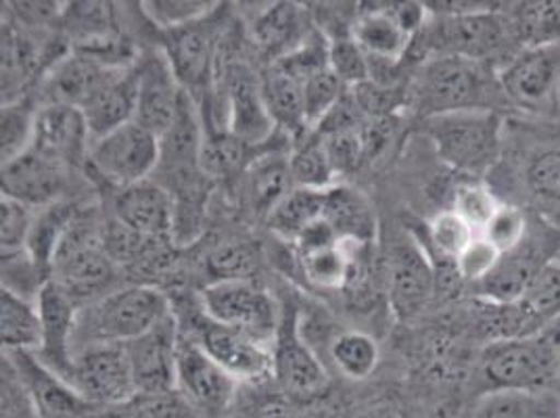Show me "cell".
Masks as SVG:
<instances>
[{
	"instance_id": "1",
	"label": "cell",
	"mask_w": 560,
	"mask_h": 418,
	"mask_svg": "<svg viewBox=\"0 0 560 418\" xmlns=\"http://www.w3.org/2000/svg\"><path fill=\"white\" fill-rule=\"evenodd\" d=\"M412 103L420 116L458 112H498L511 107L498 71L488 63L452 55H438L422 63L412 84Z\"/></svg>"
},
{
	"instance_id": "2",
	"label": "cell",
	"mask_w": 560,
	"mask_h": 418,
	"mask_svg": "<svg viewBox=\"0 0 560 418\" xmlns=\"http://www.w3.org/2000/svg\"><path fill=\"white\" fill-rule=\"evenodd\" d=\"M479 376L490 392L539 394L560 379V316L536 333L490 341L479 356Z\"/></svg>"
},
{
	"instance_id": "3",
	"label": "cell",
	"mask_w": 560,
	"mask_h": 418,
	"mask_svg": "<svg viewBox=\"0 0 560 418\" xmlns=\"http://www.w3.org/2000/svg\"><path fill=\"white\" fill-rule=\"evenodd\" d=\"M170 312L164 291L151 285H130L80 307L73 344H82V348L126 346L162 323Z\"/></svg>"
},
{
	"instance_id": "4",
	"label": "cell",
	"mask_w": 560,
	"mask_h": 418,
	"mask_svg": "<svg viewBox=\"0 0 560 418\" xmlns=\"http://www.w3.org/2000/svg\"><path fill=\"white\" fill-rule=\"evenodd\" d=\"M424 132L452 170L483 176L495 167L504 147V117L498 112H458L427 117Z\"/></svg>"
},
{
	"instance_id": "5",
	"label": "cell",
	"mask_w": 560,
	"mask_h": 418,
	"mask_svg": "<svg viewBox=\"0 0 560 418\" xmlns=\"http://www.w3.org/2000/svg\"><path fill=\"white\" fill-rule=\"evenodd\" d=\"M424 47L435 53L433 57L452 55L491 68L495 59H506L509 63L516 55L511 47L518 43L511 20L493 7L475 13L442 15L438 24L424 32Z\"/></svg>"
},
{
	"instance_id": "6",
	"label": "cell",
	"mask_w": 560,
	"mask_h": 418,
	"mask_svg": "<svg viewBox=\"0 0 560 418\" xmlns=\"http://www.w3.org/2000/svg\"><path fill=\"white\" fill-rule=\"evenodd\" d=\"M162 162V139L137 119L91 142L89 165L103 183L126 188L151 181Z\"/></svg>"
},
{
	"instance_id": "7",
	"label": "cell",
	"mask_w": 560,
	"mask_h": 418,
	"mask_svg": "<svg viewBox=\"0 0 560 418\" xmlns=\"http://www.w3.org/2000/svg\"><path fill=\"white\" fill-rule=\"evenodd\" d=\"M201 310L213 323L264 344L277 339L282 321L277 300L254 280H213L201 291Z\"/></svg>"
},
{
	"instance_id": "8",
	"label": "cell",
	"mask_w": 560,
	"mask_h": 418,
	"mask_svg": "<svg viewBox=\"0 0 560 418\" xmlns=\"http://www.w3.org/2000/svg\"><path fill=\"white\" fill-rule=\"evenodd\" d=\"M116 268L101 234L91 233L75 222L52 259L50 280L73 302L93 303L107 295L105 291L116 280Z\"/></svg>"
},
{
	"instance_id": "9",
	"label": "cell",
	"mask_w": 560,
	"mask_h": 418,
	"mask_svg": "<svg viewBox=\"0 0 560 418\" xmlns=\"http://www.w3.org/2000/svg\"><path fill=\"white\" fill-rule=\"evenodd\" d=\"M70 385L94 408H116L137 392L124 346H89L73 353Z\"/></svg>"
},
{
	"instance_id": "10",
	"label": "cell",
	"mask_w": 560,
	"mask_h": 418,
	"mask_svg": "<svg viewBox=\"0 0 560 418\" xmlns=\"http://www.w3.org/2000/svg\"><path fill=\"white\" fill-rule=\"evenodd\" d=\"M238 381H234L192 337L180 335L176 358V394L190 413L220 418L233 406Z\"/></svg>"
},
{
	"instance_id": "11",
	"label": "cell",
	"mask_w": 560,
	"mask_h": 418,
	"mask_svg": "<svg viewBox=\"0 0 560 418\" xmlns=\"http://www.w3.org/2000/svg\"><path fill=\"white\" fill-rule=\"evenodd\" d=\"M275 351V372L280 392L293 402H314L327 394L328 374L316 353L305 344L295 312L282 310Z\"/></svg>"
},
{
	"instance_id": "12",
	"label": "cell",
	"mask_w": 560,
	"mask_h": 418,
	"mask_svg": "<svg viewBox=\"0 0 560 418\" xmlns=\"http://www.w3.org/2000/svg\"><path fill=\"white\" fill-rule=\"evenodd\" d=\"M498 80L511 107L532 112L550 107L560 84V43L521 48L498 70Z\"/></svg>"
},
{
	"instance_id": "13",
	"label": "cell",
	"mask_w": 560,
	"mask_h": 418,
	"mask_svg": "<svg viewBox=\"0 0 560 418\" xmlns=\"http://www.w3.org/2000/svg\"><path fill=\"white\" fill-rule=\"evenodd\" d=\"M192 337L238 383H261L275 372V351L256 337L231 326L218 325L206 314L195 323Z\"/></svg>"
},
{
	"instance_id": "14",
	"label": "cell",
	"mask_w": 560,
	"mask_h": 418,
	"mask_svg": "<svg viewBox=\"0 0 560 418\" xmlns=\"http://www.w3.org/2000/svg\"><path fill=\"white\" fill-rule=\"evenodd\" d=\"M224 96H226V130L249 147L272 139L277 124L268 112L261 78L245 61L224 66Z\"/></svg>"
},
{
	"instance_id": "15",
	"label": "cell",
	"mask_w": 560,
	"mask_h": 418,
	"mask_svg": "<svg viewBox=\"0 0 560 418\" xmlns=\"http://www.w3.org/2000/svg\"><path fill=\"white\" fill-rule=\"evenodd\" d=\"M178 344V321L170 312L149 333L124 346L140 395L176 394Z\"/></svg>"
},
{
	"instance_id": "16",
	"label": "cell",
	"mask_w": 560,
	"mask_h": 418,
	"mask_svg": "<svg viewBox=\"0 0 560 418\" xmlns=\"http://www.w3.org/2000/svg\"><path fill=\"white\" fill-rule=\"evenodd\" d=\"M218 11L220 7L201 22L164 32L165 59L185 93L206 91L215 73L220 32L213 15Z\"/></svg>"
},
{
	"instance_id": "17",
	"label": "cell",
	"mask_w": 560,
	"mask_h": 418,
	"mask_svg": "<svg viewBox=\"0 0 560 418\" xmlns=\"http://www.w3.org/2000/svg\"><path fill=\"white\" fill-rule=\"evenodd\" d=\"M7 356L36 418H89L98 410L63 376L50 371L34 351H13Z\"/></svg>"
},
{
	"instance_id": "18",
	"label": "cell",
	"mask_w": 560,
	"mask_h": 418,
	"mask_svg": "<svg viewBox=\"0 0 560 418\" xmlns=\"http://www.w3.org/2000/svg\"><path fill=\"white\" fill-rule=\"evenodd\" d=\"M438 272L415 239L399 241L389 259V305L399 321H412L440 289Z\"/></svg>"
},
{
	"instance_id": "19",
	"label": "cell",
	"mask_w": 560,
	"mask_h": 418,
	"mask_svg": "<svg viewBox=\"0 0 560 418\" xmlns=\"http://www.w3.org/2000/svg\"><path fill=\"white\" fill-rule=\"evenodd\" d=\"M91 130L86 117L71 105L45 103L36 114L34 149L55 162L75 167L89 162Z\"/></svg>"
},
{
	"instance_id": "20",
	"label": "cell",
	"mask_w": 560,
	"mask_h": 418,
	"mask_svg": "<svg viewBox=\"0 0 560 418\" xmlns=\"http://www.w3.org/2000/svg\"><path fill=\"white\" fill-rule=\"evenodd\" d=\"M137 76L139 94L135 119L162 139L178 117L185 91L170 68L164 53L140 61Z\"/></svg>"
},
{
	"instance_id": "21",
	"label": "cell",
	"mask_w": 560,
	"mask_h": 418,
	"mask_svg": "<svg viewBox=\"0 0 560 418\" xmlns=\"http://www.w3.org/2000/svg\"><path fill=\"white\" fill-rule=\"evenodd\" d=\"M68 170V165L50 160L32 147L13 162L2 163V195L32 209L47 208L59 201Z\"/></svg>"
},
{
	"instance_id": "22",
	"label": "cell",
	"mask_w": 560,
	"mask_h": 418,
	"mask_svg": "<svg viewBox=\"0 0 560 418\" xmlns=\"http://www.w3.org/2000/svg\"><path fill=\"white\" fill-rule=\"evenodd\" d=\"M114 218L135 233L174 241L176 199L164 185L144 181L119 188L114 201Z\"/></svg>"
},
{
	"instance_id": "23",
	"label": "cell",
	"mask_w": 560,
	"mask_h": 418,
	"mask_svg": "<svg viewBox=\"0 0 560 418\" xmlns=\"http://www.w3.org/2000/svg\"><path fill=\"white\" fill-rule=\"evenodd\" d=\"M38 307L43 316V348L36 356L70 383L73 364V330L78 321V303L70 295L48 280L38 295Z\"/></svg>"
},
{
	"instance_id": "24",
	"label": "cell",
	"mask_w": 560,
	"mask_h": 418,
	"mask_svg": "<svg viewBox=\"0 0 560 418\" xmlns=\"http://www.w3.org/2000/svg\"><path fill=\"white\" fill-rule=\"evenodd\" d=\"M548 264L544 249L525 239L516 249L502 254L488 279L475 285L477 298L491 303H518L529 291L537 272Z\"/></svg>"
},
{
	"instance_id": "25",
	"label": "cell",
	"mask_w": 560,
	"mask_h": 418,
	"mask_svg": "<svg viewBox=\"0 0 560 418\" xmlns=\"http://www.w3.org/2000/svg\"><path fill=\"white\" fill-rule=\"evenodd\" d=\"M124 68H109L80 53L61 57L47 76L48 103L82 109Z\"/></svg>"
},
{
	"instance_id": "26",
	"label": "cell",
	"mask_w": 560,
	"mask_h": 418,
	"mask_svg": "<svg viewBox=\"0 0 560 418\" xmlns=\"http://www.w3.org/2000/svg\"><path fill=\"white\" fill-rule=\"evenodd\" d=\"M137 94H139L137 68L130 66L116 71V76L80 109L86 117L93 140L135 119Z\"/></svg>"
},
{
	"instance_id": "27",
	"label": "cell",
	"mask_w": 560,
	"mask_h": 418,
	"mask_svg": "<svg viewBox=\"0 0 560 418\" xmlns=\"http://www.w3.org/2000/svg\"><path fill=\"white\" fill-rule=\"evenodd\" d=\"M351 38L369 59L396 63L410 48L412 36L397 22L392 9H376L360 15L351 27Z\"/></svg>"
},
{
	"instance_id": "28",
	"label": "cell",
	"mask_w": 560,
	"mask_h": 418,
	"mask_svg": "<svg viewBox=\"0 0 560 418\" xmlns=\"http://www.w3.org/2000/svg\"><path fill=\"white\" fill-rule=\"evenodd\" d=\"M327 193L300 186L289 190L266 216L270 231L289 243H295L310 227L325 218Z\"/></svg>"
},
{
	"instance_id": "29",
	"label": "cell",
	"mask_w": 560,
	"mask_h": 418,
	"mask_svg": "<svg viewBox=\"0 0 560 418\" xmlns=\"http://www.w3.org/2000/svg\"><path fill=\"white\" fill-rule=\"evenodd\" d=\"M0 335L2 349L13 351H38L43 348V316L38 302L20 298L7 289L0 295Z\"/></svg>"
},
{
	"instance_id": "30",
	"label": "cell",
	"mask_w": 560,
	"mask_h": 418,
	"mask_svg": "<svg viewBox=\"0 0 560 418\" xmlns=\"http://www.w3.org/2000/svg\"><path fill=\"white\" fill-rule=\"evenodd\" d=\"M364 245H366L364 241L346 236V239H339L335 245L300 254L305 279L320 289L343 287L351 279L360 257V249Z\"/></svg>"
},
{
	"instance_id": "31",
	"label": "cell",
	"mask_w": 560,
	"mask_h": 418,
	"mask_svg": "<svg viewBox=\"0 0 560 418\" xmlns=\"http://www.w3.org/2000/svg\"><path fill=\"white\" fill-rule=\"evenodd\" d=\"M261 89L275 124L289 132H304L307 128L304 82L272 66L261 76Z\"/></svg>"
},
{
	"instance_id": "32",
	"label": "cell",
	"mask_w": 560,
	"mask_h": 418,
	"mask_svg": "<svg viewBox=\"0 0 560 418\" xmlns=\"http://www.w3.org/2000/svg\"><path fill=\"white\" fill-rule=\"evenodd\" d=\"M75 224V211L70 204L55 201L47 208L36 209L32 231L27 239V254L50 277V266L57 256L63 239L68 236L71 227Z\"/></svg>"
},
{
	"instance_id": "33",
	"label": "cell",
	"mask_w": 560,
	"mask_h": 418,
	"mask_svg": "<svg viewBox=\"0 0 560 418\" xmlns=\"http://www.w3.org/2000/svg\"><path fill=\"white\" fill-rule=\"evenodd\" d=\"M304 32V11L293 2H279L268 7L254 22V40L280 57L304 45L300 43Z\"/></svg>"
},
{
	"instance_id": "34",
	"label": "cell",
	"mask_w": 560,
	"mask_h": 418,
	"mask_svg": "<svg viewBox=\"0 0 560 418\" xmlns=\"http://www.w3.org/2000/svg\"><path fill=\"white\" fill-rule=\"evenodd\" d=\"M325 218L341 239L350 236L369 243V239L373 236L374 222L371 209L366 201L350 188H328Z\"/></svg>"
},
{
	"instance_id": "35",
	"label": "cell",
	"mask_w": 560,
	"mask_h": 418,
	"mask_svg": "<svg viewBox=\"0 0 560 418\" xmlns=\"http://www.w3.org/2000/svg\"><path fill=\"white\" fill-rule=\"evenodd\" d=\"M289 170L293 185L314 190L332 188L335 176H339L328 158L323 137H307L300 147H295L293 153L289 155Z\"/></svg>"
},
{
	"instance_id": "36",
	"label": "cell",
	"mask_w": 560,
	"mask_h": 418,
	"mask_svg": "<svg viewBox=\"0 0 560 418\" xmlns=\"http://www.w3.org/2000/svg\"><path fill=\"white\" fill-rule=\"evenodd\" d=\"M330 358L346 379L364 381L376 371L381 351L371 335L346 330L330 344Z\"/></svg>"
},
{
	"instance_id": "37",
	"label": "cell",
	"mask_w": 560,
	"mask_h": 418,
	"mask_svg": "<svg viewBox=\"0 0 560 418\" xmlns=\"http://www.w3.org/2000/svg\"><path fill=\"white\" fill-rule=\"evenodd\" d=\"M249 158V144L236 139L233 132L206 130L201 144V172L208 178H231L236 176Z\"/></svg>"
},
{
	"instance_id": "38",
	"label": "cell",
	"mask_w": 560,
	"mask_h": 418,
	"mask_svg": "<svg viewBox=\"0 0 560 418\" xmlns=\"http://www.w3.org/2000/svg\"><path fill=\"white\" fill-rule=\"evenodd\" d=\"M36 114H38V107H34L25 96H20L18 101H11V103H2V114H0L2 163L13 162L15 158L24 155L27 149H32Z\"/></svg>"
},
{
	"instance_id": "39",
	"label": "cell",
	"mask_w": 560,
	"mask_h": 418,
	"mask_svg": "<svg viewBox=\"0 0 560 418\" xmlns=\"http://www.w3.org/2000/svg\"><path fill=\"white\" fill-rule=\"evenodd\" d=\"M293 178L289 170V160H282L279 155H266L259 158L252 165L249 174V193L254 199V206L266 216L279 204L280 199L293 190Z\"/></svg>"
},
{
	"instance_id": "40",
	"label": "cell",
	"mask_w": 560,
	"mask_h": 418,
	"mask_svg": "<svg viewBox=\"0 0 560 418\" xmlns=\"http://www.w3.org/2000/svg\"><path fill=\"white\" fill-rule=\"evenodd\" d=\"M523 181L539 204L560 208V147H541L532 153Z\"/></svg>"
},
{
	"instance_id": "41",
	"label": "cell",
	"mask_w": 560,
	"mask_h": 418,
	"mask_svg": "<svg viewBox=\"0 0 560 418\" xmlns=\"http://www.w3.org/2000/svg\"><path fill=\"white\" fill-rule=\"evenodd\" d=\"M523 310L537 326L548 325L560 316V262H548L521 300Z\"/></svg>"
},
{
	"instance_id": "42",
	"label": "cell",
	"mask_w": 560,
	"mask_h": 418,
	"mask_svg": "<svg viewBox=\"0 0 560 418\" xmlns=\"http://www.w3.org/2000/svg\"><path fill=\"white\" fill-rule=\"evenodd\" d=\"M140 7L151 24L170 32L206 20L220 4L208 0H147Z\"/></svg>"
},
{
	"instance_id": "43",
	"label": "cell",
	"mask_w": 560,
	"mask_h": 418,
	"mask_svg": "<svg viewBox=\"0 0 560 418\" xmlns=\"http://www.w3.org/2000/svg\"><path fill=\"white\" fill-rule=\"evenodd\" d=\"M50 277L34 262V257L24 252L2 254V289L38 302V295Z\"/></svg>"
},
{
	"instance_id": "44",
	"label": "cell",
	"mask_w": 560,
	"mask_h": 418,
	"mask_svg": "<svg viewBox=\"0 0 560 418\" xmlns=\"http://www.w3.org/2000/svg\"><path fill=\"white\" fill-rule=\"evenodd\" d=\"M502 204L486 183H465L454 193L452 209L467 222L477 234L486 233L493 216Z\"/></svg>"
},
{
	"instance_id": "45",
	"label": "cell",
	"mask_w": 560,
	"mask_h": 418,
	"mask_svg": "<svg viewBox=\"0 0 560 418\" xmlns=\"http://www.w3.org/2000/svg\"><path fill=\"white\" fill-rule=\"evenodd\" d=\"M546 406L537 394L525 392H490L483 395L470 418H546Z\"/></svg>"
},
{
	"instance_id": "46",
	"label": "cell",
	"mask_w": 560,
	"mask_h": 418,
	"mask_svg": "<svg viewBox=\"0 0 560 418\" xmlns=\"http://www.w3.org/2000/svg\"><path fill=\"white\" fill-rule=\"evenodd\" d=\"M343 89L346 84L335 71L330 70V66L312 73L305 80L304 103L307 128L318 126L335 109V105L343 98Z\"/></svg>"
},
{
	"instance_id": "47",
	"label": "cell",
	"mask_w": 560,
	"mask_h": 418,
	"mask_svg": "<svg viewBox=\"0 0 560 418\" xmlns=\"http://www.w3.org/2000/svg\"><path fill=\"white\" fill-rule=\"evenodd\" d=\"M98 418H190V408L178 394H139L121 406L107 408Z\"/></svg>"
},
{
	"instance_id": "48",
	"label": "cell",
	"mask_w": 560,
	"mask_h": 418,
	"mask_svg": "<svg viewBox=\"0 0 560 418\" xmlns=\"http://www.w3.org/2000/svg\"><path fill=\"white\" fill-rule=\"evenodd\" d=\"M328 66L341 78L346 86L353 89L369 82L373 76L369 55L355 45L351 36L328 40Z\"/></svg>"
},
{
	"instance_id": "49",
	"label": "cell",
	"mask_w": 560,
	"mask_h": 418,
	"mask_svg": "<svg viewBox=\"0 0 560 418\" xmlns=\"http://www.w3.org/2000/svg\"><path fill=\"white\" fill-rule=\"evenodd\" d=\"M475 236H477V233L468 227L467 222L454 209L440 211L429 224L431 243L447 259H456L460 256L472 243Z\"/></svg>"
},
{
	"instance_id": "50",
	"label": "cell",
	"mask_w": 560,
	"mask_h": 418,
	"mask_svg": "<svg viewBox=\"0 0 560 418\" xmlns=\"http://www.w3.org/2000/svg\"><path fill=\"white\" fill-rule=\"evenodd\" d=\"M36 209L25 206L18 199L4 197L0 199V245L2 254L24 252L32 231Z\"/></svg>"
},
{
	"instance_id": "51",
	"label": "cell",
	"mask_w": 560,
	"mask_h": 418,
	"mask_svg": "<svg viewBox=\"0 0 560 418\" xmlns=\"http://www.w3.org/2000/svg\"><path fill=\"white\" fill-rule=\"evenodd\" d=\"M208 266L215 280H254L257 254L243 243H229L211 254Z\"/></svg>"
},
{
	"instance_id": "52",
	"label": "cell",
	"mask_w": 560,
	"mask_h": 418,
	"mask_svg": "<svg viewBox=\"0 0 560 418\" xmlns=\"http://www.w3.org/2000/svg\"><path fill=\"white\" fill-rule=\"evenodd\" d=\"M500 257V249L493 247L483 234H477L467 249L454 259V268L460 282H470L475 287L490 277Z\"/></svg>"
},
{
	"instance_id": "53",
	"label": "cell",
	"mask_w": 560,
	"mask_h": 418,
	"mask_svg": "<svg viewBox=\"0 0 560 418\" xmlns=\"http://www.w3.org/2000/svg\"><path fill=\"white\" fill-rule=\"evenodd\" d=\"M483 236L493 247L500 249V254H509L516 249L527 239V218L523 209L502 204Z\"/></svg>"
},
{
	"instance_id": "54",
	"label": "cell",
	"mask_w": 560,
	"mask_h": 418,
	"mask_svg": "<svg viewBox=\"0 0 560 418\" xmlns=\"http://www.w3.org/2000/svg\"><path fill=\"white\" fill-rule=\"evenodd\" d=\"M20 9H15V13L20 15V20H24L25 25H47L52 18L59 15V4L55 2H20L15 4Z\"/></svg>"
},
{
	"instance_id": "55",
	"label": "cell",
	"mask_w": 560,
	"mask_h": 418,
	"mask_svg": "<svg viewBox=\"0 0 560 418\" xmlns=\"http://www.w3.org/2000/svg\"><path fill=\"white\" fill-rule=\"evenodd\" d=\"M256 418H302V415L298 410V402L289 397H275L257 408Z\"/></svg>"
},
{
	"instance_id": "56",
	"label": "cell",
	"mask_w": 560,
	"mask_h": 418,
	"mask_svg": "<svg viewBox=\"0 0 560 418\" xmlns=\"http://www.w3.org/2000/svg\"><path fill=\"white\" fill-rule=\"evenodd\" d=\"M358 418H404V415L397 413L396 408H392V406H374Z\"/></svg>"
},
{
	"instance_id": "57",
	"label": "cell",
	"mask_w": 560,
	"mask_h": 418,
	"mask_svg": "<svg viewBox=\"0 0 560 418\" xmlns=\"http://www.w3.org/2000/svg\"><path fill=\"white\" fill-rule=\"evenodd\" d=\"M404 418H427V417H415V415H408V417H404Z\"/></svg>"
},
{
	"instance_id": "58",
	"label": "cell",
	"mask_w": 560,
	"mask_h": 418,
	"mask_svg": "<svg viewBox=\"0 0 560 418\" xmlns=\"http://www.w3.org/2000/svg\"><path fill=\"white\" fill-rule=\"evenodd\" d=\"M559 381H560V379H559Z\"/></svg>"
}]
</instances>
